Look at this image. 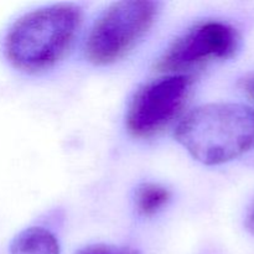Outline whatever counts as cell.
I'll use <instances>...</instances> for the list:
<instances>
[{
    "label": "cell",
    "mask_w": 254,
    "mask_h": 254,
    "mask_svg": "<svg viewBox=\"0 0 254 254\" xmlns=\"http://www.w3.org/2000/svg\"><path fill=\"white\" fill-rule=\"evenodd\" d=\"M175 138L205 165H220L254 150V109L245 104L211 103L193 109Z\"/></svg>",
    "instance_id": "obj_1"
},
{
    "label": "cell",
    "mask_w": 254,
    "mask_h": 254,
    "mask_svg": "<svg viewBox=\"0 0 254 254\" xmlns=\"http://www.w3.org/2000/svg\"><path fill=\"white\" fill-rule=\"evenodd\" d=\"M82 22V10L74 4H55L26 12L7 31L6 59L17 69L40 72L64 59Z\"/></svg>",
    "instance_id": "obj_2"
},
{
    "label": "cell",
    "mask_w": 254,
    "mask_h": 254,
    "mask_svg": "<svg viewBox=\"0 0 254 254\" xmlns=\"http://www.w3.org/2000/svg\"><path fill=\"white\" fill-rule=\"evenodd\" d=\"M159 11L155 1H118L104 10L87 37L89 62L111 64L128 55L151 29Z\"/></svg>",
    "instance_id": "obj_3"
},
{
    "label": "cell",
    "mask_w": 254,
    "mask_h": 254,
    "mask_svg": "<svg viewBox=\"0 0 254 254\" xmlns=\"http://www.w3.org/2000/svg\"><path fill=\"white\" fill-rule=\"evenodd\" d=\"M191 86L190 76L169 74L140 87L126 116L129 133L135 138H150L164 130L185 107Z\"/></svg>",
    "instance_id": "obj_4"
},
{
    "label": "cell",
    "mask_w": 254,
    "mask_h": 254,
    "mask_svg": "<svg viewBox=\"0 0 254 254\" xmlns=\"http://www.w3.org/2000/svg\"><path fill=\"white\" fill-rule=\"evenodd\" d=\"M240 44L241 36L235 27L217 20H207L179 36L159 57L155 67L160 72L183 74L186 69L210 61L231 59Z\"/></svg>",
    "instance_id": "obj_5"
},
{
    "label": "cell",
    "mask_w": 254,
    "mask_h": 254,
    "mask_svg": "<svg viewBox=\"0 0 254 254\" xmlns=\"http://www.w3.org/2000/svg\"><path fill=\"white\" fill-rule=\"evenodd\" d=\"M10 254H60V245L50 231L30 227L12 240Z\"/></svg>",
    "instance_id": "obj_6"
},
{
    "label": "cell",
    "mask_w": 254,
    "mask_h": 254,
    "mask_svg": "<svg viewBox=\"0 0 254 254\" xmlns=\"http://www.w3.org/2000/svg\"><path fill=\"white\" fill-rule=\"evenodd\" d=\"M170 197V191L160 184H141L135 191V207L140 215L153 216L169 202Z\"/></svg>",
    "instance_id": "obj_7"
},
{
    "label": "cell",
    "mask_w": 254,
    "mask_h": 254,
    "mask_svg": "<svg viewBox=\"0 0 254 254\" xmlns=\"http://www.w3.org/2000/svg\"><path fill=\"white\" fill-rule=\"evenodd\" d=\"M77 254H139L136 251L128 247H118L111 245H92L83 248Z\"/></svg>",
    "instance_id": "obj_8"
},
{
    "label": "cell",
    "mask_w": 254,
    "mask_h": 254,
    "mask_svg": "<svg viewBox=\"0 0 254 254\" xmlns=\"http://www.w3.org/2000/svg\"><path fill=\"white\" fill-rule=\"evenodd\" d=\"M241 86H242L243 92L247 94L248 98H250L251 101L254 103V73L245 77V78L242 79V83H241Z\"/></svg>",
    "instance_id": "obj_9"
},
{
    "label": "cell",
    "mask_w": 254,
    "mask_h": 254,
    "mask_svg": "<svg viewBox=\"0 0 254 254\" xmlns=\"http://www.w3.org/2000/svg\"><path fill=\"white\" fill-rule=\"evenodd\" d=\"M246 227L252 235H254V201L248 210L247 217H246Z\"/></svg>",
    "instance_id": "obj_10"
}]
</instances>
